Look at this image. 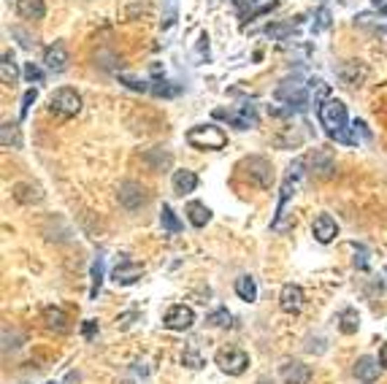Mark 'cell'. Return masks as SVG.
I'll use <instances>...</instances> for the list:
<instances>
[{
	"mask_svg": "<svg viewBox=\"0 0 387 384\" xmlns=\"http://www.w3.org/2000/svg\"><path fill=\"white\" fill-rule=\"evenodd\" d=\"M279 0H246L249 6V17H258V14H265L268 8H274Z\"/></svg>",
	"mask_w": 387,
	"mask_h": 384,
	"instance_id": "obj_31",
	"label": "cell"
},
{
	"mask_svg": "<svg viewBox=\"0 0 387 384\" xmlns=\"http://www.w3.org/2000/svg\"><path fill=\"white\" fill-rule=\"evenodd\" d=\"M304 165H306V160L293 162V165H290V171H287L285 182H282V195H279V206H276V217H274V222H271V230H276V233L287 230V225H285L287 203H290V198H293V195H295V190H298L301 173H304Z\"/></svg>",
	"mask_w": 387,
	"mask_h": 384,
	"instance_id": "obj_2",
	"label": "cell"
},
{
	"mask_svg": "<svg viewBox=\"0 0 387 384\" xmlns=\"http://www.w3.org/2000/svg\"><path fill=\"white\" fill-rule=\"evenodd\" d=\"M0 79L6 87H14L17 79H20V71H17V62L11 55H3V62H0Z\"/></svg>",
	"mask_w": 387,
	"mask_h": 384,
	"instance_id": "obj_27",
	"label": "cell"
},
{
	"mask_svg": "<svg viewBox=\"0 0 387 384\" xmlns=\"http://www.w3.org/2000/svg\"><path fill=\"white\" fill-rule=\"evenodd\" d=\"M311 233H314V239L320 243H330L339 236V225H336V220L330 214H320L314 220V225H311Z\"/></svg>",
	"mask_w": 387,
	"mask_h": 384,
	"instance_id": "obj_13",
	"label": "cell"
},
{
	"mask_svg": "<svg viewBox=\"0 0 387 384\" xmlns=\"http://www.w3.org/2000/svg\"><path fill=\"white\" fill-rule=\"evenodd\" d=\"M317 117H320V125H323V130L330 138H336V141L342 143H358V138L346 127L349 117H346V106L342 101L325 98V101L320 103V108H317Z\"/></svg>",
	"mask_w": 387,
	"mask_h": 384,
	"instance_id": "obj_1",
	"label": "cell"
},
{
	"mask_svg": "<svg viewBox=\"0 0 387 384\" xmlns=\"http://www.w3.org/2000/svg\"><path fill=\"white\" fill-rule=\"evenodd\" d=\"M355 376H358L360 382L374 384L377 382V376H379V363H377L374 357H360V360L355 363Z\"/></svg>",
	"mask_w": 387,
	"mask_h": 384,
	"instance_id": "obj_20",
	"label": "cell"
},
{
	"mask_svg": "<svg viewBox=\"0 0 387 384\" xmlns=\"http://www.w3.org/2000/svg\"><path fill=\"white\" fill-rule=\"evenodd\" d=\"M192 322H195V311H192L190 306H184V304L171 306V308L165 311V317H163L165 327H168V330H176V333L190 330V327H192Z\"/></svg>",
	"mask_w": 387,
	"mask_h": 384,
	"instance_id": "obj_6",
	"label": "cell"
},
{
	"mask_svg": "<svg viewBox=\"0 0 387 384\" xmlns=\"http://www.w3.org/2000/svg\"><path fill=\"white\" fill-rule=\"evenodd\" d=\"M24 79L30 81V84H33V81H36V84H38V81L43 79L41 68H36V65H33V62H27V65H24Z\"/></svg>",
	"mask_w": 387,
	"mask_h": 384,
	"instance_id": "obj_33",
	"label": "cell"
},
{
	"mask_svg": "<svg viewBox=\"0 0 387 384\" xmlns=\"http://www.w3.org/2000/svg\"><path fill=\"white\" fill-rule=\"evenodd\" d=\"M125 384H127V382H125Z\"/></svg>",
	"mask_w": 387,
	"mask_h": 384,
	"instance_id": "obj_44",
	"label": "cell"
},
{
	"mask_svg": "<svg viewBox=\"0 0 387 384\" xmlns=\"http://www.w3.org/2000/svg\"><path fill=\"white\" fill-rule=\"evenodd\" d=\"M17 14L22 20L38 22L46 17V6H43V0H17Z\"/></svg>",
	"mask_w": 387,
	"mask_h": 384,
	"instance_id": "obj_19",
	"label": "cell"
},
{
	"mask_svg": "<svg viewBox=\"0 0 387 384\" xmlns=\"http://www.w3.org/2000/svg\"><path fill=\"white\" fill-rule=\"evenodd\" d=\"M309 168L317 179H330L336 173V157L328 152V149H314L311 160H309Z\"/></svg>",
	"mask_w": 387,
	"mask_h": 384,
	"instance_id": "obj_8",
	"label": "cell"
},
{
	"mask_svg": "<svg viewBox=\"0 0 387 384\" xmlns=\"http://www.w3.org/2000/svg\"><path fill=\"white\" fill-rule=\"evenodd\" d=\"M358 327H360V317H358V311H355V308H344V311L339 314V330H342L344 336H355Z\"/></svg>",
	"mask_w": 387,
	"mask_h": 384,
	"instance_id": "obj_26",
	"label": "cell"
},
{
	"mask_svg": "<svg viewBox=\"0 0 387 384\" xmlns=\"http://www.w3.org/2000/svg\"><path fill=\"white\" fill-rule=\"evenodd\" d=\"M160 222H163V227L168 230V233H179L182 230V222L176 220V214L171 211V206H163V214H160Z\"/></svg>",
	"mask_w": 387,
	"mask_h": 384,
	"instance_id": "obj_30",
	"label": "cell"
},
{
	"mask_svg": "<svg viewBox=\"0 0 387 384\" xmlns=\"http://www.w3.org/2000/svg\"><path fill=\"white\" fill-rule=\"evenodd\" d=\"M49 111L55 117H60V120H71V117H76L82 111V95L76 90H71V87H60L49 98Z\"/></svg>",
	"mask_w": 387,
	"mask_h": 384,
	"instance_id": "obj_3",
	"label": "cell"
},
{
	"mask_svg": "<svg viewBox=\"0 0 387 384\" xmlns=\"http://www.w3.org/2000/svg\"><path fill=\"white\" fill-rule=\"evenodd\" d=\"M195 187H198L195 171H176L174 173V192L176 195H190V192H195Z\"/></svg>",
	"mask_w": 387,
	"mask_h": 384,
	"instance_id": "obj_21",
	"label": "cell"
},
{
	"mask_svg": "<svg viewBox=\"0 0 387 384\" xmlns=\"http://www.w3.org/2000/svg\"><path fill=\"white\" fill-rule=\"evenodd\" d=\"M43 322L49 330H55V333H68L71 330V320H68V314L57 308V306H49V308H43Z\"/></svg>",
	"mask_w": 387,
	"mask_h": 384,
	"instance_id": "obj_18",
	"label": "cell"
},
{
	"mask_svg": "<svg viewBox=\"0 0 387 384\" xmlns=\"http://www.w3.org/2000/svg\"><path fill=\"white\" fill-rule=\"evenodd\" d=\"M187 220L195 225V227H204V225L211 220V211L206 208V203L192 201V203H187Z\"/></svg>",
	"mask_w": 387,
	"mask_h": 384,
	"instance_id": "obj_25",
	"label": "cell"
},
{
	"mask_svg": "<svg viewBox=\"0 0 387 384\" xmlns=\"http://www.w3.org/2000/svg\"><path fill=\"white\" fill-rule=\"evenodd\" d=\"M0 146H3V149H20L22 136H20V127H17V125L6 122V125L0 127Z\"/></svg>",
	"mask_w": 387,
	"mask_h": 384,
	"instance_id": "obj_24",
	"label": "cell"
},
{
	"mask_svg": "<svg viewBox=\"0 0 387 384\" xmlns=\"http://www.w3.org/2000/svg\"><path fill=\"white\" fill-rule=\"evenodd\" d=\"M282 382L285 384H309L311 382V368L301 360H287L282 363Z\"/></svg>",
	"mask_w": 387,
	"mask_h": 384,
	"instance_id": "obj_11",
	"label": "cell"
},
{
	"mask_svg": "<svg viewBox=\"0 0 387 384\" xmlns=\"http://www.w3.org/2000/svg\"><path fill=\"white\" fill-rule=\"evenodd\" d=\"M120 203H122L127 211H136L146 203V190L139 182H125L120 187Z\"/></svg>",
	"mask_w": 387,
	"mask_h": 384,
	"instance_id": "obj_12",
	"label": "cell"
},
{
	"mask_svg": "<svg viewBox=\"0 0 387 384\" xmlns=\"http://www.w3.org/2000/svg\"><path fill=\"white\" fill-rule=\"evenodd\" d=\"M143 276V268L139 263H133V260H122V263L114 268V273H111V279L117 284H133L139 282Z\"/></svg>",
	"mask_w": 387,
	"mask_h": 384,
	"instance_id": "obj_16",
	"label": "cell"
},
{
	"mask_svg": "<svg viewBox=\"0 0 387 384\" xmlns=\"http://www.w3.org/2000/svg\"><path fill=\"white\" fill-rule=\"evenodd\" d=\"M101 284H103V257H98V260L92 263V287H90V298H98Z\"/></svg>",
	"mask_w": 387,
	"mask_h": 384,
	"instance_id": "obj_29",
	"label": "cell"
},
{
	"mask_svg": "<svg viewBox=\"0 0 387 384\" xmlns=\"http://www.w3.org/2000/svg\"><path fill=\"white\" fill-rule=\"evenodd\" d=\"M304 301L306 295L298 284H285L282 292H279V306H282V311H287V314H298L304 308Z\"/></svg>",
	"mask_w": 387,
	"mask_h": 384,
	"instance_id": "obj_10",
	"label": "cell"
},
{
	"mask_svg": "<svg viewBox=\"0 0 387 384\" xmlns=\"http://www.w3.org/2000/svg\"><path fill=\"white\" fill-rule=\"evenodd\" d=\"M36 98H38V92H36V90H27V92H24V98H22V111H20L22 120L27 117V111H30V106L36 103Z\"/></svg>",
	"mask_w": 387,
	"mask_h": 384,
	"instance_id": "obj_32",
	"label": "cell"
},
{
	"mask_svg": "<svg viewBox=\"0 0 387 384\" xmlns=\"http://www.w3.org/2000/svg\"><path fill=\"white\" fill-rule=\"evenodd\" d=\"M95 333H98V322L95 320H84V339H95Z\"/></svg>",
	"mask_w": 387,
	"mask_h": 384,
	"instance_id": "obj_36",
	"label": "cell"
},
{
	"mask_svg": "<svg viewBox=\"0 0 387 384\" xmlns=\"http://www.w3.org/2000/svg\"><path fill=\"white\" fill-rule=\"evenodd\" d=\"M244 168L246 173L255 179V182L260 184L263 190H268L271 187V179H274V168H271V162L263 160V157H249V160H244Z\"/></svg>",
	"mask_w": 387,
	"mask_h": 384,
	"instance_id": "obj_9",
	"label": "cell"
},
{
	"mask_svg": "<svg viewBox=\"0 0 387 384\" xmlns=\"http://www.w3.org/2000/svg\"><path fill=\"white\" fill-rule=\"evenodd\" d=\"M187 143L195 149H223L227 143V136L214 125H195L187 130Z\"/></svg>",
	"mask_w": 387,
	"mask_h": 384,
	"instance_id": "obj_4",
	"label": "cell"
},
{
	"mask_svg": "<svg viewBox=\"0 0 387 384\" xmlns=\"http://www.w3.org/2000/svg\"><path fill=\"white\" fill-rule=\"evenodd\" d=\"M374 36L387 43V27H377V30H374Z\"/></svg>",
	"mask_w": 387,
	"mask_h": 384,
	"instance_id": "obj_39",
	"label": "cell"
},
{
	"mask_svg": "<svg viewBox=\"0 0 387 384\" xmlns=\"http://www.w3.org/2000/svg\"><path fill=\"white\" fill-rule=\"evenodd\" d=\"M236 295L241 298V301H246V304H255L258 301V284H255V279L252 276H239L236 279Z\"/></svg>",
	"mask_w": 387,
	"mask_h": 384,
	"instance_id": "obj_23",
	"label": "cell"
},
{
	"mask_svg": "<svg viewBox=\"0 0 387 384\" xmlns=\"http://www.w3.org/2000/svg\"><path fill=\"white\" fill-rule=\"evenodd\" d=\"M209 322L217 325V327H225V325H230V314H227L225 308H220V311H214V314L209 317Z\"/></svg>",
	"mask_w": 387,
	"mask_h": 384,
	"instance_id": "obj_35",
	"label": "cell"
},
{
	"mask_svg": "<svg viewBox=\"0 0 387 384\" xmlns=\"http://www.w3.org/2000/svg\"><path fill=\"white\" fill-rule=\"evenodd\" d=\"M120 79H122L130 90H136V92H149V90H152L146 81H139V79H133V76H120Z\"/></svg>",
	"mask_w": 387,
	"mask_h": 384,
	"instance_id": "obj_34",
	"label": "cell"
},
{
	"mask_svg": "<svg viewBox=\"0 0 387 384\" xmlns=\"http://www.w3.org/2000/svg\"><path fill=\"white\" fill-rule=\"evenodd\" d=\"M214 117L217 120H227V122H233L239 130H246L249 125H258V114H255V108L252 106H244L239 114H233V111H223V108H217L214 111Z\"/></svg>",
	"mask_w": 387,
	"mask_h": 384,
	"instance_id": "obj_15",
	"label": "cell"
},
{
	"mask_svg": "<svg viewBox=\"0 0 387 384\" xmlns=\"http://www.w3.org/2000/svg\"><path fill=\"white\" fill-rule=\"evenodd\" d=\"M276 98L279 101H285V103H295L298 108H301V103H306V90H304V84H298V81H282V87L276 90Z\"/></svg>",
	"mask_w": 387,
	"mask_h": 384,
	"instance_id": "obj_17",
	"label": "cell"
},
{
	"mask_svg": "<svg viewBox=\"0 0 387 384\" xmlns=\"http://www.w3.org/2000/svg\"><path fill=\"white\" fill-rule=\"evenodd\" d=\"M49 384H57V382H49Z\"/></svg>",
	"mask_w": 387,
	"mask_h": 384,
	"instance_id": "obj_41",
	"label": "cell"
},
{
	"mask_svg": "<svg viewBox=\"0 0 387 384\" xmlns=\"http://www.w3.org/2000/svg\"><path fill=\"white\" fill-rule=\"evenodd\" d=\"M214 360H217L223 374H227V376H241L246 371V365H249V355H246L244 349H239V346H223L214 355Z\"/></svg>",
	"mask_w": 387,
	"mask_h": 384,
	"instance_id": "obj_5",
	"label": "cell"
},
{
	"mask_svg": "<svg viewBox=\"0 0 387 384\" xmlns=\"http://www.w3.org/2000/svg\"><path fill=\"white\" fill-rule=\"evenodd\" d=\"M358 255H360V260H358V257H355V265H358V268H360V271H366V268H368V260H366V249H363V246H358Z\"/></svg>",
	"mask_w": 387,
	"mask_h": 384,
	"instance_id": "obj_37",
	"label": "cell"
},
{
	"mask_svg": "<svg viewBox=\"0 0 387 384\" xmlns=\"http://www.w3.org/2000/svg\"><path fill=\"white\" fill-rule=\"evenodd\" d=\"M182 360H184V365H187V368H204L206 357L201 355V349H198V341H190V344L184 346Z\"/></svg>",
	"mask_w": 387,
	"mask_h": 384,
	"instance_id": "obj_28",
	"label": "cell"
},
{
	"mask_svg": "<svg viewBox=\"0 0 387 384\" xmlns=\"http://www.w3.org/2000/svg\"><path fill=\"white\" fill-rule=\"evenodd\" d=\"M260 384H265V382H260Z\"/></svg>",
	"mask_w": 387,
	"mask_h": 384,
	"instance_id": "obj_42",
	"label": "cell"
},
{
	"mask_svg": "<svg viewBox=\"0 0 387 384\" xmlns=\"http://www.w3.org/2000/svg\"><path fill=\"white\" fill-rule=\"evenodd\" d=\"M43 65L49 68V71H55V73H60L68 68V49H65V43H52L46 52H43Z\"/></svg>",
	"mask_w": 387,
	"mask_h": 384,
	"instance_id": "obj_14",
	"label": "cell"
},
{
	"mask_svg": "<svg viewBox=\"0 0 387 384\" xmlns=\"http://www.w3.org/2000/svg\"><path fill=\"white\" fill-rule=\"evenodd\" d=\"M11 195H14V201H17V203H24V206H30V203H41V201H43L41 187H36V184H17Z\"/></svg>",
	"mask_w": 387,
	"mask_h": 384,
	"instance_id": "obj_22",
	"label": "cell"
},
{
	"mask_svg": "<svg viewBox=\"0 0 387 384\" xmlns=\"http://www.w3.org/2000/svg\"><path fill=\"white\" fill-rule=\"evenodd\" d=\"M385 271H387V268H385Z\"/></svg>",
	"mask_w": 387,
	"mask_h": 384,
	"instance_id": "obj_43",
	"label": "cell"
},
{
	"mask_svg": "<svg viewBox=\"0 0 387 384\" xmlns=\"http://www.w3.org/2000/svg\"><path fill=\"white\" fill-rule=\"evenodd\" d=\"M379 365H382V368H387V344L379 346Z\"/></svg>",
	"mask_w": 387,
	"mask_h": 384,
	"instance_id": "obj_38",
	"label": "cell"
},
{
	"mask_svg": "<svg viewBox=\"0 0 387 384\" xmlns=\"http://www.w3.org/2000/svg\"><path fill=\"white\" fill-rule=\"evenodd\" d=\"M374 3H377V6H382V8H385V3H387V0H374Z\"/></svg>",
	"mask_w": 387,
	"mask_h": 384,
	"instance_id": "obj_40",
	"label": "cell"
},
{
	"mask_svg": "<svg viewBox=\"0 0 387 384\" xmlns=\"http://www.w3.org/2000/svg\"><path fill=\"white\" fill-rule=\"evenodd\" d=\"M336 76L344 81L346 87H360L368 79V68L360 60H344L336 68Z\"/></svg>",
	"mask_w": 387,
	"mask_h": 384,
	"instance_id": "obj_7",
	"label": "cell"
}]
</instances>
